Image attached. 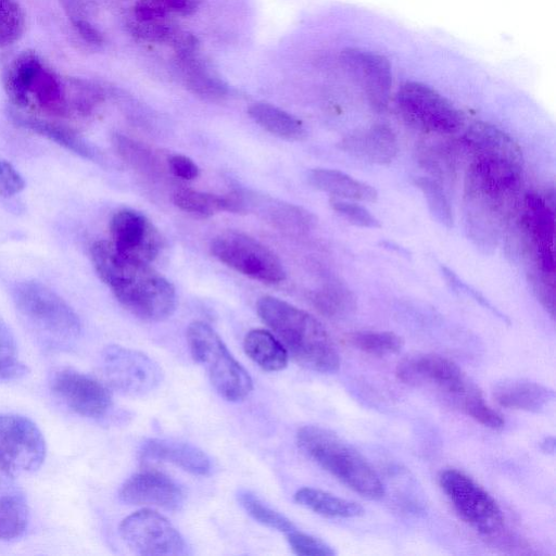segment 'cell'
Masks as SVG:
<instances>
[{
    "mask_svg": "<svg viewBox=\"0 0 556 556\" xmlns=\"http://www.w3.org/2000/svg\"><path fill=\"white\" fill-rule=\"evenodd\" d=\"M130 27L135 36L153 42H167L174 28V26L166 24L161 20L147 22L136 21V23L131 24Z\"/></svg>",
    "mask_w": 556,
    "mask_h": 556,
    "instance_id": "45",
    "label": "cell"
},
{
    "mask_svg": "<svg viewBox=\"0 0 556 556\" xmlns=\"http://www.w3.org/2000/svg\"><path fill=\"white\" fill-rule=\"evenodd\" d=\"M541 447L546 453H553L555 451V440L553 437L546 438L542 444Z\"/></svg>",
    "mask_w": 556,
    "mask_h": 556,
    "instance_id": "51",
    "label": "cell"
},
{
    "mask_svg": "<svg viewBox=\"0 0 556 556\" xmlns=\"http://www.w3.org/2000/svg\"><path fill=\"white\" fill-rule=\"evenodd\" d=\"M25 28V15L17 0H0V48L17 41Z\"/></svg>",
    "mask_w": 556,
    "mask_h": 556,
    "instance_id": "41",
    "label": "cell"
},
{
    "mask_svg": "<svg viewBox=\"0 0 556 556\" xmlns=\"http://www.w3.org/2000/svg\"><path fill=\"white\" fill-rule=\"evenodd\" d=\"M522 165L473 156L464 181V214L468 237L482 251L491 252L502 227L517 211Z\"/></svg>",
    "mask_w": 556,
    "mask_h": 556,
    "instance_id": "1",
    "label": "cell"
},
{
    "mask_svg": "<svg viewBox=\"0 0 556 556\" xmlns=\"http://www.w3.org/2000/svg\"><path fill=\"white\" fill-rule=\"evenodd\" d=\"M139 454L142 460L170 463L197 476H206L212 470L206 453L188 442L153 438L142 443Z\"/></svg>",
    "mask_w": 556,
    "mask_h": 556,
    "instance_id": "20",
    "label": "cell"
},
{
    "mask_svg": "<svg viewBox=\"0 0 556 556\" xmlns=\"http://www.w3.org/2000/svg\"><path fill=\"white\" fill-rule=\"evenodd\" d=\"M72 25L77 34L88 43L101 45L103 42L102 34L87 20L72 21Z\"/></svg>",
    "mask_w": 556,
    "mask_h": 556,
    "instance_id": "49",
    "label": "cell"
},
{
    "mask_svg": "<svg viewBox=\"0 0 556 556\" xmlns=\"http://www.w3.org/2000/svg\"><path fill=\"white\" fill-rule=\"evenodd\" d=\"M340 59L343 67L359 83L372 110L384 111L392 86L389 61L381 54L359 48L343 50Z\"/></svg>",
    "mask_w": 556,
    "mask_h": 556,
    "instance_id": "17",
    "label": "cell"
},
{
    "mask_svg": "<svg viewBox=\"0 0 556 556\" xmlns=\"http://www.w3.org/2000/svg\"><path fill=\"white\" fill-rule=\"evenodd\" d=\"M61 3L72 21L86 20L87 0H61Z\"/></svg>",
    "mask_w": 556,
    "mask_h": 556,
    "instance_id": "50",
    "label": "cell"
},
{
    "mask_svg": "<svg viewBox=\"0 0 556 556\" xmlns=\"http://www.w3.org/2000/svg\"><path fill=\"white\" fill-rule=\"evenodd\" d=\"M112 143L119 157L132 168L144 174L156 172L157 159L143 143L122 134H115Z\"/></svg>",
    "mask_w": 556,
    "mask_h": 556,
    "instance_id": "39",
    "label": "cell"
},
{
    "mask_svg": "<svg viewBox=\"0 0 556 556\" xmlns=\"http://www.w3.org/2000/svg\"><path fill=\"white\" fill-rule=\"evenodd\" d=\"M306 179L312 187L333 198L361 202H376L378 199L375 187L341 170L313 168Z\"/></svg>",
    "mask_w": 556,
    "mask_h": 556,
    "instance_id": "25",
    "label": "cell"
},
{
    "mask_svg": "<svg viewBox=\"0 0 556 556\" xmlns=\"http://www.w3.org/2000/svg\"><path fill=\"white\" fill-rule=\"evenodd\" d=\"M186 88L194 96L210 101H218L228 94L227 84L212 74L195 54L177 56Z\"/></svg>",
    "mask_w": 556,
    "mask_h": 556,
    "instance_id": "27",
    "label": "cell"
},
{
    "mask_svg": "<svg viewBox=\"0 0 556 556\" xmlns=\"http://www.w3.org/2000/svg\"><path fill=\"white\" fill-rule=\"evenodd\" d=\"M256 311L301 366L323 374L339 369L340 355L337 348L325 327L313 315L269 295L257 301Z\"/></svg>",
    "mask_w": 556,
    "mask_h": 556,
    "instance_id": "3",
    "label": "cell"
},
{
    "mask_svg": "<svg viewBox=\"0 0 556 556\" xmlns=\"http://www.w3.org/2000/svg\"><path fill=\"white\" fill-rule=\"evenodd\" d=\"M12 300L18 316L35 340L46 350H71L81 333V323L72 306L36 280L17 282Z\"/></svg>",
    "mask_w": 556,
    "mask_h": 556,
    "instance_id": "4",
    "label": "cell"
},
{
    "mask_svg": "<svg viewBox=\"0 0 556 556\" xmlns=\"http://www.w3.org/2000/svg\"><path fill=\"white\" fill-rule=\"evenodd\" d=\"M29 103L31 98L38 106L48 114L66 116L71 114L67 90L61 79L45 64L36 73L28 91Z\"/></svg>",
    "mask_w": 556,
    "mask_h": 556,
    "instance_id": "28",
    "label": "cell"
},
{
    "mask_svg": "<svg viewBox=\"0 0 556 556\" xmlns=\"http://www.w3.org/2000/svg\"><path fill=\"white\" fill-rule=\"evenodd\" d=\"M176 52L177 56L197 54L199 49L198 38L189 31L174 27L167 42Z\"/></svg>",
    "mask_w": 556,
    "mask_h": 556,
    "instance_id": "47",
    "label": "cell"
},
{
    "mask_svg": "<svg viewBox=\"0 0 556 556\" xmlns=\"http://www.w3.org/2000/svg\"><path fill=\"white\" fill-rule=\"evenodd\" d=\"M462 144L471 157L501 159L520 165L523 162L518 143L508 134L485 122L471 124L462 138Z\"/></svg>",
    "mask_w": 556,
    "mask_h": 556,
    "instance_id": "21",
    "label": "cell"
},
{
    "mask_svg": "<svg viewBox=\"0 0 556 556\" xmlns=\"http://www.w3.org/2000/svg\"><path fill=\"white\" fill-rule=\"evenodd\" d=\"M195 10L193 0H139L134 8L136 21L162 20L166 13L190 14Z\"/></svg>",
    "mask_w": 556,
    "mask_h": 556,
    "instance_id": "42",
    "label": "cell"
},
{
    "mask_svg": "<svg viewBox=\"0 0 556 556\" xmlns=\"http://www.w3.org/2000/svg\"><path fill=\"white\" fill-rule=\"evenodd\" d=\"M187 342L193 359L207 372L220 396L229 402H239L251 393V376L210 325L191 323L187 329Z\"/></svg>",
    "mask_w": 556,
    "mask_h": 556,
    "instance_id": "6",
    "label": "cell"
},
{
    "mask_svg": "<svg viewBox=\"0 0 556 556\" xmlns=\"http://www.w3.org/2000/svg\"><path fill=\"white\" fill-rule=\"evenodd\" d=\"M395 102L403 119L421 131L452 135L463 125L460 112L446 98L425 84H403Z\"/></svg>",
    "mask_w": 556,
    "mask_h": 556,
    "instance_id": "8",
    "label": "cell"
},
{
    "mask_svg": "<svg viewBox=\"0 0 556 556\" xmlns=\"http://www.w3.org/2000/svg\"><path fill=\"white\" fill-rule=\"evenodd\" d=\"M119 500L129 505H142L178 510L185 501L182 488L168 476L152 470L129 477L121 486Z\"/></svg>",
    "mask_w": 556,
    "mask_h": 556,
    "instance_id": "18",
    "label": "cell"
},
{
    "mask_svg": "<svg viewBox=\"0 0 556 556\" xmlns=\"http://www.w3.org/2000/svg\"><path fill=\"white\" fill-rule=\"evenodd\" d=\"M331 208L350 224L362 228H379V219L365 206L351 200L331 197L329 199Z\"/></svg>",
    "mask_w": 556,
    "mask_h": 556,
    "instance_id": "43",
    "label": "cell"
},
{
    "mask_svg": "<svg viewBox=\"0 0 556 556\" xmlns=\"http://www.w3.org/2000/svg\"><path fill=\"white\" fill-rule=\"evenodd\" d=\"M521 204L519 230L530 260L529 267L555 275L554 208L535 193H527Z\"/></svg>",
    "mask_w": 556,
    "mask_h": 556,
    "instance_id": "13",
    "label": "cell"
},
{
    "mask_svg": "<svg viewBox=\"0 0 556 556\" xmlns=\"http://www.w3.org/2000/svg\"><path fill=\"white\" fill-rule=\"evenodd\" d=\"M453 403L466 415L488 428L500 429L505 424L502 415L485 403L481 392L473 384H470Z\"/></svg>",
    "mask_w": 556,
    "mask_h": 556,
    "instance_id": "38",
    "label": "cell"
},
{
    "mask_svg": "<svg viewBox=\"0 0 556 556\" xmlns=\"http://www.w3.org/2000/svg\"><path fill=\"white\" fill-rule=\"evenodd\" d=\"M110 240L121 252L136 260L150 263L161 250V235L141 212L123 208L110 220Z\"/></svg>",
    "mask_w": 556,
    "mask_h": 556,
    "instance_id": "16",
    "label": "cell"
},
{
    "mask_svg": "<svg viewBox=\"0 0 556 556\" xmlns=\"http://www.w3.org/2000/svg\"><path fill=\"white\" fill-rule=\"evenodd\" d=\"M168 167L170 172L178 178L192 180L199 175V167L188 156L182 154H174L168 159Z\"/></svg>",
    "mask_w": 556,
    "mask_h": 556,
    "instance_id": "48",
    "label": "cell"
},
{
    "mask_svg": "<svg viewBox=\"0 0 556 556\" xmlns=\"http://www.w3.org/2000/svg\"><path fill=\"white\" fill-rule=\"evenodd\" d=\"M296 443L304 454L354 492L372 500L384 495L383 484L374 468L333 431L307 425L299 429Z\"/></svg>",
    "mask_w": 556,
    "mask_h": 556,
    "instance_id": "5",
    "label": "cell"
},
{
    "mask_svg": "<svg viewBox=\"0 0 556 556\" xmlns=\"http://www.w3.org/2000/svg\"><path fill=\"white\" fill-rule=\"evenodd\" d=\"M496 403L510 409L539 413L555 397L554 391L528 379H505L493 388Z\"/></svg>",
    "mask_w": 556,
    "mask_h": 556,
    "instance_id": "24",
    "label": "cell"
},
{
    "mask_svg": "<svg viewBox=\"0 0 556 556\" xmlns=\"http://www.w3.org/2000/svg\"><path fill=\"white\" fill-rule=\"evenodd\" d=\"M414 185L422 192L433 219L450 229L453 226V214L450 201L441 184L430 177H416Z\"/></svg>",
    "mask_w": 556,
    "mask_h": 556,
    "instance_id": "40",
    "label": "cell"
},
{
    "mask_svg": "<svg viewBox=\"0 0 556 556\" xmlns=\"http://www.w3.org/2000/svg\"><path fill=\"white\" fill-rule=\"evenodd\" d=\"M248 113L256 124L277 137L302 140L306 136L299 118L274 104L256 102L248 109Z\"/></svg>",
    "mask_w": 556,
    "mask_h": 556,
    "instance_id": "31",
    "label": "cell"
},
{
    "mask_svg": "<svg viewBox=\"0 0 556 556\" xmlns=\"http://www.w3.org/2000/svg\"><path fill=\"white\" fill-rule=\"evenodd\" d=\"M42 64L34 51H24L9 65L4 74L3 86L14 105L20 108L29 105V87Z\"/></svg>",
    "mask_w": 556,
    "mask_h": 556,
    "instance_id": "30",
    "label": "cell"
},
{
    "mask_svg": "<svg viewBox=\"0 0 556 556\" xmlns=\"http://www.w3.org/2000/svg\"><path fill=\"white\" fill-rule=\"evenodd\" d=\"M439 483L459 517L482 534H494L503 526L495 500L477 482L456 469L441 472Z\"/></svg>",
    "mask_w": 556,
    "mask_h": 556,
    "instance_id": "11",
    "label": "cell"
},
{
    "mask_svg": "<svg viewBox=\"0 0 556 556\" xmlns=\"http://www.w3.org/2000/svg\"><path fill=\"white\" fill-rule=\"evenodd\" d=\"M243 350L256 365L266 371H279L288 365L287 349L265 329L250 330L243 339Z\"/></svg>",
    "mask_w": 556,
    "mask_h": 556,
    "instance_id": "29",
    "label": "cell"
},
{
    "mask_svg": "<svg viewBox=\"0 0 556 556\" xmlns=\"http://www.w3.org/2000/svg\"><path fill=\"white\" fill-rule=\"evenodd\" d=\"M339 148L363 161L387 165L396 157L399 141L389 126L376 124L346 135L339 142Z\"/></svg>",
    "mask_w": 556,
    "mask_h": 556,
    "instance_id": "19",
    "label": "cell"
},
{
    "mask_svg": "<svg viewBox=\"0 0 556 556\" xmlns=\"http://www.w3.org/2000/svg\"><path fill=\"white\" fill-rule=\"evenodd\" d=\"M294 501L299 505L325 517L354 518L364 514V508L359 504L314 488L298 490L294 494Z\"/></svg>",
    "mask_w": 556,
    "mask_h": 556,
    "instance_id": "32",
    "label": "cell"
},
{
    "mask_svg": "<svg viewBox=\"0 0 556 556\" xmlns=\"http://www.w3.org/2000/svg\"><path fill=\"white\" fill-rule=\"evenodd\" d=\"M118 532L122 540L139 555L178 556L187 551L180 532L167 518L150 508L137 510L124 518Z\"/></svg>",
    "mask_w": 556,
    "mask_h": 556,
    "instance_id": "12",
    "label": "cell"
},
{
    "mask_svg": "<svg viewBox=\"0 0 556 556\" xmlns=\"http://www.w3.org/2000/svg\"><path fill=\"white\" fill-rule=\"evenodd\" d=\"M90 255L99 277L131 314L148 321L173 314L175 288L150 263L126 255L108 240L96 241Z\"/></svg>",
    "mask_w": 556,
    "mask_h": 556,
    "instance_id": "2",
    "label": "cell"
},
{
    "mask_svg": "<svg viewBox=\"0 0 556 556\" xmlns=\"http://www.w3.org/2000/svg\"><path fill=\"white\" fill-rule=\"evenodd\" d=\"M396 376L409 386L435 388L451 401L471 384L457 364L433 353H418L403 358L397 364Z\"/></svg>",
    "mask_w": 556,
    "mask_h": 556,
    "instance_id": "15",
    "label": "cell"
},
{
    "mask_svg": "<svg viewBox=\"0 0 556 556\" xmlns=\"http://www.w3.org/2000/svg\"><path fill=\"white\" fill-rule=\"evenodd\" d=\"M349 344L370 355L386 356L399 353L403 339L391 331H356L346 337Z\"/></svg>",
    "mask_w": 556,
    "mask_h": 556,
    "instance_id": "36",
    "label": "cell"
},
{
    "mask_svg": "<svg viewBox=\"0 0 556 556\" xmlns=\"http://www.w3.org/2000/svg\"><path fill=\"white\" fill-rule=\"evenodd\" d=\"M237 500L242 508L257 522L270 529L288 533L295 528L293 522L281 513L267 506L260 497L249 490L241 489Z\"/></svg>",
    "mask_w": 556,
    "mask_h": 556,
    "instance_id": "35",
    "label": "cell"
},
{
    "mask_svg": "<svg viewBox=\"0 0 556 556\" xmlns=\"http://www.w3.org/2000/svg\"><path fill=\"white\" fill-rule=\"evenodd\" d=\"M29 523V505L24 491L12 477L0 472V541L24 535Z\"/></svg>",
    "mask_w": 556,
    "mask_h": 556,
    "instance_id": "23",
    "label": "cell"
},
{
    "mask_svg": "<svg viewBox=\"0 0 556 556\" xmlns=\"http://www.w3.org/2000/svg\"><path fill=\"white\" fill-rule=\"evenodd\" d=\"M24 187L25 181L14 166L4 160H0V197H13L20 193Z\"/></svg>",
    "mask_w": 556,
    "mask_h": 556,
    "instance_id": "46",
    "label": "cell"
},
{
    "mask_svg": "<svg viewBox=\"0 0 556 556\" xmlns=\"http://www.w3.org/2000/svg\"><path fill=\"white\" fill-rule=\"evenodd\" d=\"M316 309L328 318H342L356 309V298L346 285L331 281L313 296Z\"/></svg>",
    "mask_w": 556,
    "mask_h": 556,
    "instance_id": "34",
    "label": "cell"
},
{
    "mask_svg": "<svg viewBox=\"0 0 556 556\" xmlns=\"http://www.w3.org/2000/svg\"><path fill=\"white\" fill-rule=\"evenodd\" d=\"M227 194H213L193 189H180L173 194L174 204L187 213L208 217L219 212L232 211V198Z\"/></svg>",
    "mask_w": 556,
    "mask_h": 556,
    "instance_id": "33",
    "label": "cell"
},
{
    "mask_svg": "<svg viewBox=\"0 0 556 556\" xmlns=\"http://www.w3.org/2000/svg\"><path fill=\"white\" fill-rule=\"evenodd\" d=\"M9 117L18 127L28 129L42 137H46L84 159L97 163L105 162V157L96 146L91 144L89 141L79 136L75 130L66 127L65 125L24 115L14 110L9 111Z\"/></svg>",
    "mask_w": 556,
    "mask_h": 556,
    "instance_id": "22",
    "label": "cell"
},
{
    "mask_svg": "<svg viewBox=\"0 0 556 556\" xmlns=\"http://www.w3.org/2000/svg\"><path fill=\"white\" fill-rule=\"evenodd\" d=\"M28 367L20 358L15 338L0 317V381H16L28 374Z\"/></svg>",
    "mask_w": 556,
    "mask_h": 556,
    "instance_id": "37",
    "label": "cell"
},
{
    "mask_svg": "<svg viewBox=\"0 0 556 556\" xmlns=\"http://www.w3.org/2000/svg\"><path fill=\"white\" fill-rule=\"evenodd\" d=\"M52 394L75 414L94 420L105 418L113 408L106 384L73 368H60L49 379Z\"/></svg>",
    "mask_w": 556,
    "mask_h": 556,
    "instance_id": "14",
    "label": "cell"
},
{
    "mask_svg": "<svg viewBox=\"0 0 556 556\" xmlns=\"http://www.w3.org/2000/svg\"><path fill=\"white\" fill-rule=\"evenodd\" d=\"M100 372L110 390L129 396H142L154 391L162 381V369L147 354L109 345L100 355Z\"/></svg>",
    "mask_w": 556,
    "mask_h": 556,
    "instance_id": "10",
    "label": "cell"
},
{
    "mask_svg": "<svg viewBox=\"0 0 556 556\" xmlns=\"http://www.w3.org/2000/svg\"><path fill=\"white\" fill-rule=\"evenodd\" d=\"M46 441L38 426L18 414H0V472L23 477L45 463Z\"/></svg>",
    "mask_w": 556,
    "mask_h": 556,
    "instance_id": "7",
    "label": "cell"
},
{
    "mask_svg": "<svg viewBox=\"0 0 556 556\" xmlns=\"http://www.w3.org/2000/svg\"><path fill=\"white\" fill-rule=\"evenodd\" d=\"M210 249L219 262L252 279L278 283L286 277L278 256L243 232L224 231L212 240Z\"/></svg>",
    "mask_w": 556,
    "mask_h": 556,
    "instance_id": "9",
    "label": "cell"
},
{
    "mask_svg": "<svg viewBox=\"0 0 556 556\" xmlns=\"http://www.w3.org/2000/svg\"><path fill=\"white\" fill-rule=\"evenodd\" d=\"M244 199L247 211L260 207L265 218L285 231L304 233L315 225L314 215L296 205L273 200L262 203L254 195H247L245 193Z\"/></svg>",
    "mask_w": 556,
    "mask_h": 556,
    "instance_id": "26",
    "label": "cell"
},
{
    "mask_svg": "<svg viewBox=\"0 0 556 556\" xmlns=\"http://www.w3.org/2000/svg\"><path fill=\"white\" fill-rule=\"evenodd\" d=\"M287 541L294 554L300 556H332L334 549L326 542L296 529L286 533Z\"/></svg>",
    "mask_w": 556,
    "mask_h": 556,
    "instance_id": "44",
    "label": "cell"
}]
</instances>
